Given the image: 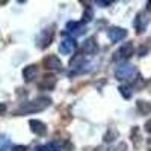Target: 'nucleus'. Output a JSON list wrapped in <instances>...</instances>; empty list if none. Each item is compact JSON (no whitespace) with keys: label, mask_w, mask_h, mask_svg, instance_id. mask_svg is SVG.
Segmentation results:
<instances>
[{"label":"nucleus","mask_w":151,"mask_h":151,"mask_svg":"<svg viewBox=\"0 0 151 151\" xmlns=\"http://www.w3.org/2000/svg\"><path fill=\"white\" fill-rule=\"evenodd\" d=\"M52 104V98L50 97H36L32 101L23 103L18 109V113H35V112H41L47 109Z\"/></svg>","instance_id":"1"},{"label":"nucleus","mask_w":151,"mask_h":151,"mask_svg":"<svg viewBox=\"0 0 151 151\" xmlns=\"http://www.w3.org/2000/svg\"><path fill=\"white\" fill-rule=\"evenodd\" d=\"M136 73H137V71H136V68H134L133 65H130V64H119V65L115 68V77L122 82V80L132 79Z\"/></svg>","instance_id":"2"},{"label":"nucleus","mask_w":151,"mask_h":151,"mask_svg":"<svg viewBox=\"0 0 151 151\" xmlns=\"http://www.w3.org/2000/svg\"><path fill=\"white\" fill-rule=\"evenodd\" d=\"M133 52H134L133 44H132V42H125L124 45H121L116 52H115V55H113V60H116V62H119V60H127V59L133 55Z\"/></svg>","instance_id":"3"},{"label":"nucleus","mask_w":151,"mask_h":151,"mask_svg":"<svg viewBox=\"0 0 151 151\" xmlns=\"http://www.w3.org/2000/svg\"><path fill=\"white\" fill-rule=\"evenodd\" d=\"M55 26H50V29H44L40 35V38H38V45H40V48H47L50 44H52L53 41V36H55Z\"/></svg>","instance_id":"4"},{"label":"nucleus","mask_w":151,"mask_h":151,"mask_svg":"<svg viewBox=\"0 0 151 151\" xmlns=\"http://www.w3.org/2000/svg\"><path fill=\"white\" fill-rule=\"evenodd\" d=\"M56 83H58L56 76L47 74V76H44L40 82H38V88H40V89H42V91H52L53 88L56 86Z\"/></svg>","instance_id":"5"},{"label":"nucleus","mask_w":151,"mask_h":151,"mask_svg":"<svg viewBox=\"0 0 151 151\" xmlns=\"http://www.w3.org/2000/svg\"><path fill=\"white\" fill-rule=\"evenodd\" d=\"M148 21H150L148 14H145V11H141L139 14L136 15V18H134V29H136V32L142 33L147 29V26H148Z\"/></svg>","instance_id":"6"},{"label":"nucleus","mask_w":151,"mask_h":151,"mask_svg":"<svg viewBox=\"0 0 151 151\" xmlns=\"http://www.w3.org/2000/svg\"><path fill=\"white\" fill-rule=\"evenodd\" d=\"M42 65H44V68H47V70H60V68H62V62H60V59H59L58 56L48 55V56H45V58L42 59Z\"/></svg>","instance_id":"7"},{"label":"nucleus","mask_w":151,"mask_h":151,"mask_svg":"<svg viewBox=\"0 0 151 151\" xmlns=\"http://www.w3.org/2000/svg\"><path fill=\"white\" fill-rule=\"evenodd\" d=\"M107 35H109V40L112 42H119L121 40H124L127 36V30L121 29V27H110L107 30Z\"/></svg>","instance_id":"8"},{"label":"nucleus","mask_w":151,"mask_h":151,"mask_svg":"<svg viewBox=\"0 0 151 151\" xmlns=\"http://www.w3.org/2000/svg\"><path fill=\"white\" fill-rule=\"evenodd\" d=\"M52 147H53V151H73L74 150L73 142L68 139H55L52 142Z\"/></svg>","instance_id":"9"},{"label":"nucleus","mask_w":151,"mask_h":151,"mask_svg":"<svg viewBox=\"0 0 151 151\" xmlns=\"http://www.w3.org/2000/svg\"><path fill=\"white\" fill-rule=\"evenodd\" d=\"M29 125H30V130L36 134V136H44L47 133V127L45 124L40 119H30L29 121Z\"/></svg>","instance_id":"10"},{"label":"nucleus","mask_w":151,"mask_h":151,"mask_svg":"<svg viewBox=\"0 0 151 151\" xmlns=\"http://www.w3.org/2000/svg\"><path fill=\"white\" fill-rule=\"evenodd\" d=\"M67 32L74 35V36H79L85 32V27H83V23H79V21H70L67 23Z\"/></svg>","instance_id":"11"},{"label":"nucleus","mask_w":151,"mask_h":151,"mask_svg":"<svg viewBox=\"0 0 151 151\" xmlns=\"http://www.w3.org/2000/svg\"><path fill=\"white\" fill-rule=\"evenodd\" d=\"M76 47H77V44H76L74 40H65V41H62L60 45H59V52L62 55H71Z\"/></svg>","instance_id":"12"},{"label":"nucleus","mask_w":151,"mask_h":151,"mask_svg":"<svg viewBox=\"0 0 151 151\" xmlns=\"http://www.w3.org/2000/svg\"><path fill=\"white\" fill-rule=\"evenodd\" d=\"M83 52H85L86 55H89V56H92V55H95V53L98 52V45H97L95 38H88V40L85 41V44H83Z\"/></svg>","instance_id":"13"},{"label":"nucleus","mask_w":151,"mask_h":151,"mask_svg":"<svg viewBox=\"0 0 151 151\" xmlns=\"http://www.w3.org/2000/svg\"><path fill=\"white\" fill-rule=\"evenodd\" d=\"M36 74H38V67L36 65H27L26 68L23 70V77L26 82H32L35 77H36Z\"/></svg>","instance_id":"14"},{"label":"nucleus","mask_w":151,"mask_h":151,"mask_svg":"<svg viewBox=\"0 0 151 151\" xmlns=\"http://www.w3.org/2000/svg\"><path fill=\"white\" fill-rule=\"evenodd\" d=\"M83 62H85L83 53H76V55L73 56V59L70 60V65H71V68H79V67L83 65Z\"/></svg>","instance_id":"15"},{"label":"nucleus","mask_w":151,"mask_h":151,"mask_svg":"<svg viewBox=\"0 0 151 151\" xmlns=\"http://www.w3.org/2000/svg\"><path fill=\"white\" fill-rule=\"evenodd\" d=\"M136 107H137V110H139V113H142V115H148L150 110H151L150 103L144 101V100H137V101H136Z\"/></svg>","instance_id":"16"},{"label":"nucleus","mask_w":151,"mask_h":151,"mask_svg":"<svg viewBox=\"0 0 151 151\" xmlns=\"http://www.w3.org/2000/svg\"><path fill=\"white\" fill-rule=\"evenodd\" d=\"M130 137H132V142L134 144V147L139 148L141 144H142V137H141V134H139V129L133 127V130H132V133H130Z\"/></svg>","instance_id":"17"},{"label":"nucleus","mask_w":151,"mask_h":151,"mask_svg":"<svg viewBox=\"0 0 151 151\" xmlns=\"http://www.w3.org/2000/svg\"><path fill=\"white\" fill-rule=\"evenodd\" d=\"M118 137V130L115 129V127H109V130H107V133L104 134V142H113Z\"/></svg>","instance_id":"18"},{"label":"nucleus","mask_w":151,"mask_h":151,"mask_svg":"<svg viewBox=\"0 0 151 151\" xmlns=\"http://www.w3.org/2000/svg\"><path fill=\"white\" fill-rule=\"evenodd\" d=\"M119 92H121V95L124 97V98H130L132 97V94H133V91H132V88L130 86H125V85H122V86H119Z\"/></svg>","instance_id":"19"},{"label":"nucleus","mask_w":151,"mask_h":151,"mask_svg":"<svg viewBox=\"0 0 151 151\" xmlns=\"http://www.w3.org/2000/svg\"><path fill=\"white\" fill-rule=\"evenodd\" d=\"M92 9L89 8V6H88L86 9H85V12H83V21L82 23H89L91 20H92Z\"/></svg>","instance_id":"20"},{"label":"nucleus","mask_w":151,"mask_h":151,"mask_svg":"<svg viewBox=\"0 0 151 151\" xmlns=\"http://www.w3.org/2000/svg\"><path fill=\"white\" fill-rule=\"evenodd\" d=\"M9 145H11V142H9L8 137H5V136L0 137V151H8Z\"/></svg>","instance_id":"21"},{"label":"nucleus","mask_w":151,"mask_h":151,"mask_svg":"<svg viewBox=\"0 0 151 151\" xmlns=\"http://www.w3.org/2000/svg\"><path fill=\"white\" fill-rule=\"evenodd\" d=\"M35 151H53V147L52 144H45V145H40V147H36Z\"/></svg>","instance_id":"22"},{"label":"nucleus","mask_w":151,"mask_h":151,"mask_svg":"<svg viewBox=\"0 0 151 151\" xmlns=\"http://www.w3.org/2000/svg\"><path fill=\"white\" fill-rule=\"evenodd\" d=\"M11 151H27V147L26 145H15L11 148Z\"/></svg>","instance_id":"23"},{"label":"nucleus","mask_w":151,"mask_h":151,"mask_svg":"<svg viewBox=\"0 0 151 151\" xmlns=\"http://www.w3.org/2000/svg\"><path fill=\"white\" fill-rule=\"evenodd\" d=\"M147 53H148V44H147V47H145V45L141 47V50H139V56H145Z\"/></svg>","instance_id":"24"},{"label":"nucleus","mask_w":151,"mask_h":151,"mask_svg":"<svg viewBox=\"0 0 151 151\" xmlns=\"http://www.w3.org/2000/svg\"><path fill=\"white\" fill-rule=\"evenodd\" d=\"M115 151H127V145H125L124 142H121L118 147H116V150Z\"/></svg>","instance_id":"25"},{"label":"nucleus","mask_w":151,"mask_h":151,"mask_svg":"<svg viewBox=\"0 0 151 151\" xmlns=\"http://www.w3.org/2000/svg\"><path fill=\"white\" fill-rule=\"evenodd\" d=\"M95 5H100L101 8H104V6H109V5H110V2H101V0H97Z\"/></svg>","instance_id":"26"},{"label":"nucleus","mask_w":151,"mask_h":151,"mask_svg":"<svg viewBox=\"0 0 151 151\" xmlns=\"http://www.w3.org/2000/svg\"><path fill=\"white\" fill-rule=\"evenodd\" d=\"M94 151H109V148H106V147H103V145H101V147H97Z\"/></svg>","instance_id":"27"},{"label":"nucleus","mask_w":151,"mask_h":151,"mask_svg":"<svg viewBox=\"0 0 151 151\" xmlns=\"http://www.w3.org/2000/svg\"><path fill=\"white\" fill-rule=\"evenodd\" d=\"M147 132H150V121H147V127H145Z\"/></svg>","instance_id":"28"}]
</instances>
